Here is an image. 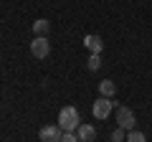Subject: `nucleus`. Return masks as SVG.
Wrapping results in <instances>:
<instances>
[{"label":"nucleus","mask_w":152,"mask_h":142,"mask_svg":"<svg viewBox=\"0 0 152 142\" xmlns=\"http://www.w3.org/2000/svg\"><path fill=\"white\" fill-rule=\"evenodd\" d=\"M79 124H81V119H79V112H76L74 107H64V109L58 112V127L64 132H76Z\"/></svg>","instance_id":"nucleus-1"},{"label":"nucleus","mask_w":152,"mask_h":142,"mask_svg":"<svg viewBox=\"0 0 152 142\" xmlns=\"http://www.w3.org/2000/svg\"><path fill=\"white\" fill-rule=\"evenodd\" d=\"M137 119H134V112L127 109V107H117V127H122V130H134Z\"/></svg>","instance_id":"nucleus-2"},{"label":"nucleus","mask_w":152,"mask_h":142,"mask_svg":"<svg viewBox=\"0 0 152 142\" xmlns=\"http://www.w3.org/2000/svg\"><path fill=\"white\" fill-rule=\"evenodd\" d=\"M31 53L36 56V59H46V56L51 53V43L46 41V36H36V38L31 41Z\"/></svg>","instance_id":"nucleus-3"},{"label":"nucleus","mask_w":152,"mask_h":142,"mask_svg":"<svg viewBox=\"0 0 152 142\" xmlns=\"http://www.w3.org/2000/svg\"><path fill=\"white\" fill-rule=\"evenodd\" d=\"M38 137H41V142H61L64 140V130L58 124H48V127H41Z\"/></svg>","instance_id":"nucleus-4"},{"label":"nucleus","mask_w":152,"mask_h":142,"mask_svg":"<svg viewBox=\"0 0 152 142\" xmlns=\"http://www.w3.org/2000/svg\"><path fill=\"white\" fill-rule=\"evenodd\" d=\"M112 107H114V102H109V97H99L94 102V117L96 119H107L112 114Z\"/></svg>","instance_id":"nucleus-5"},{"label":"nucleus","mask_w":152,"mask_h":142,"mask_svg":"<svg viewBox=\"0 0 152 142\" xmlns=\"http://www.w3.org/2000/svg\"><path fill=\"white\" fill-rule=\"evenodd\" d=\"M84 46H86L91 53H102V48H104V41L99 38L96 33H89L86 38H84Z\"/></svg>","instance_id":"nucleus-6"},{"label":"nucleus","mask_w":152,"mask_h":142,"mask_svg":"<svg viewBox=\"0 0 152 142\" xmlns=\"http://www.w3.org/2000/svg\"><path fill=\"white\" fill-rule=\"evenodd\" d=\"M76 135H79V140H81V142H94L96 130H94L91 124H79V127H76Z\"/></svg>","instance_id":"nucleus-7"},{"label":"nucleus","mask_w":152,"mask_h":142,"mask_svg":"<svg viewBox=\"0 0 152 142\" xmlns=\"http://www.w3.org/2000/svg\"><path fill=\"white\" fill-rule=\"evenodd\" d=\"M99 91H102V97H114V91H117V86H114V81H109V79H104L102 84H99Z\"/></svg>","instance_id":"nucleus-8"},{"label":"nucleus","mask_w":152,"mask_h":142,"mask_svg":"<svg viewBox=\"0 0 152 142\" xmlns=\"http://www.w3.org/2000/svg\"><path fill=\"white\" fill-rule=\"evenodd\" d=\"M48 28H51V23L46 20V18H38V20L33 23V31H36V36H46V33H48Z\"/></svg>","instance_id":"nucleus-9"},{"label":"nucleus","mask_w":152,"mask_h":142,"mask_svg":"<svg viewBox=\"0 0 152 142\" xmlns=\"http://www.w3.org/2000/svg\"><path fill=\"white\" fill-rule=\"evenodd\" d=\"M86 66H89V71H99V66H102V53H91L89 61H86Z\"/></svg>","instance_id":"nucleus-10"},{"label":"nucleus","mask_w":152,"mask_h":142,"mask_svg":"<svg viewBox=\"0 0 152 142\" xmlns=\"http://www.w3.org/2000/svg\"><path fill=\"white\" fill-rule=\"evenodd\" d=\"M127 142H147V137L142 132H137V130H129L127 132Z\"/></svg>","instance_id":"nucleus-11"},{"label":"nucleus","mask_w":152,"mask_h":142,"mask_svg":"<svg viewBox=\"0 0 152 142\" xmlns=\"http://www.w3.org/2000/svg\"><path fill=\"white\" fill-rule=\"evenodd\" d=\"M124 140H127L124 130H122V127H117V130L112 132V142H124Z\"/></svg>","instance_id":"nucleus-12"},{"label":"nucleus","mask_w":152,"mask_h":142,"mask_svg":"<svg viewBox=\"0 0 152 142\" xmlns=\"http://www.w3.org/2000/svg\"><path fill=\"white\" fill-rule=\"evenodd\" d=\"M61 142H81V140H79V135H74V132H64V140Z\"/></svg>","instance_id":"nucleus-13"}]
</instances>
